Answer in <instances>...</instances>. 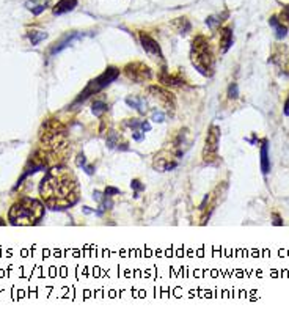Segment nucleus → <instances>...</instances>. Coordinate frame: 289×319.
<instances>
[{
  "label": "nucleus",
  "mask_w": 289,
  "mask_h": 319,
  "mask_svg": "<svg viewBox=\"0 0 289 319\" xmlns=\"http://www.w3.org/2000/svg\"><path fill=\"white\" fill-rule=\"evenodd\" d=\"M80 38H84V33H80V31H72V33H68L65 38H61L60 41L52 47L49 54H51V55H57V54H60L61 51H65L66 47H69L72 43H74L76 39H80Z\"/></svg>",
  "instance_id": "obj_9"
},
{
  "label": "nucleus",
  "mask_w": 289,
  "mask_h": 319,
  "mask_svg": "<svg viewBox=\"0 0 289 319\" xmlns=\"http://www.w3.org/2000/svg\"><path fill=\"white\" fill-rule=\"evenodd\" d=\"M223 19H225V18H220V16H209V18L206 19V24H207V27H209V29L215 30V29L222 24Z\"/></svg>",
  "instance_id": "obj_19"
},
{
  "label": "nucleus",
  "mask_w": 289,
  "mask_h": 319,
  "mask_svg": "<svg viewBox=\"0 0 289 319\" xmlns=\"http://www.w3.org/2000/svg\"><path fill=\"white\" fill-rule=\"evenodd\" d=\"M140 43L148 55H151V57H154V58H159V60H164L162 49H160L159 43L154 38H151L148 33H144V31H140Z\"/></svg>",
  "instance_id": "obj_8"
},
{
  "label": "nucleus",
  "mask_w": 289,
  "mask_h": 319,
  "mask_svg": "<svg viewBox=\"0 0 289 319\" xmlns=\"http://www.w3.org/2000/svg\"><path fill=\"white\" fill-rule=\"evenodd\" d=\"M104 194H106V195H109V197H114V195H116V194H121V190H119V189H116V187L107 186V187H106V190H104Z\"/></svg>",
  "instance_id": "obj_25"
},
{
  "label": "nucleus",
  "mask_w": 289,
  "mask_h": 319,
  "mask_svg": "<svg viewBox=\"0 0 289 319\" xmlns=\"http://www.w3.org/2000/svg\"><path fill=\"white\" fill-rule=\"evenodd\" d=\"M132 139H134L135 142H142V140L144 139V132H143V131H142V132L132 131Z\"/></svg>",
  "instance_id": "obj_26"
},
{
  "label": "nucleus",
  "mask_w": 289,
  "mask_h": 319,
  "mask_svg": "<svg viewBox=\"0 0 289 319\" xmlns=\"http://www.w3.org/2000/svg\"><path fill=\"white\" fill-rule=\"evenodd\" d=\"M272 223H274L275 227H280V225H283V220L278 214H274V220H272Z\"/></svg>",
  "instance_id": "obj_27"
},
{
  "label": "nucleus",
  "mask_w": 289,
  "mask_h": 319,
  "mask_svg": "<svg viewBox=\"0 0 289 319\" xmlns=\"http://www.w3.org/2000/svg\"><path fill=\"white\" fill-rule=\"evenodd\" d=\"M232 46V29L225 27L220 30V54H227Z\"/></svg>",
  "instance_id": "obj_10"
},
{
  "label": "nucleus",
  "mask_w": 289,
  "mask_h": 319,
  "mask_svg": "<svg viewBox=\"0 0 289 319\" xmlns=\"http://www.w3.org/2000/svg\"><path fill=\"white\" fill-rule=\"evenodd\" d=\"M44 217V204L30 197H22L16 202L8 212V220L14 227L38 225Z\"/></svg>",
  "instance_id": "obj_2"
},
{
  "label": "nucleus",
  "mask_w": 289,
  "mask_h": 319,
  "mask_svg": "<svg viewBox=\"0 0 289 319\" xmlns=\"http://www.w3.org/2000/svg\"><path fill=\"white\" fill-rule=\"evenodd\" d=\"M76 165L79 167V169H84V167L87 165V157L84 154H77L76 157Z\"/></svg>",
  "instance_id": "obj_24"
},
{
  "label": "nucleus",
  "mask_w": 289,
  "mask_h": 319,
  "mask_svg": "<svg viewBox=\"0 0 289 319\" xmlns=\"http://www.w3.org/2000/svg\"><path fill=\"white\" fill-rule=\"evenodd\" d=\"M27 36L30 39L31 46H36V44L41 43L43 39L47 38V33H46V31H43V30H38V29H30L27 31Z\"/></svg>",
  "instance_id": "obj_15"
},
{
  "label": "nucleus",
  "mask_w": 289,
  "mask_h": 319,
  "mask_svg": "<svg viewBox=\"0 0 289 319\" xmlns=\"http://www.w3.org/2000/svg\"><path fill=\"white\" fill-rule=\"evenodd\" d=\"M283 112H285V115H286V116L289 115V98H288L286 102H285V110H283Z\"/></svg>",
  "instance_id": "obj_29"
},
{
  "label": "nucleus",
  "mask_w": 289,
  "mask_h": 319,
  "mask_svg": "<svg viewBox=\"0 0 289 319\" xmlns=\"http://www.w3.org/2000/svg\"><path fill=\"white\" fill-rule=\"evenodd\" d=\"M76 6H77V0H58L57 5L52 8V13L55 16H61V14H65V13L72 11Z\"/></svg>",
  "instance_id": "obj_11"
},
{
  "label": "nucleus",
  "mask_w": 289,
  "mask_h": 319,
  "mask_svg": "<svg viewBox=\"0 0 289 319\" xmlns=\"http://www.w3.org/2000/svg\"><path fill=\"white\" fill-rule=\"evenodd\" d=\"M172 27L178 31V33H181V35H186L187 31L192 29V26H190V22H189V19L187 18H178V19H174L173 22H172Z\"/></svg>",
  "instance_id": "obj_14"
},
{
  "label": "nucleus",
  "mask_w": 289,
  "mask_h": 319,
  "mask_svg": "<svg viewBox=\"0 0 289 319\" xmlns=\"http://www.w3.org/2000/svg\"><path fill=\"white\" fill-rule=\"evenodd\" d=\"M239 96V90H237V84H231L228 88V98L230 99H236Z\"/></svg>",
  "instance_id": "obj_22"
},
{
  "label": "nucleus",
  "mask_w": 289,
  "mask_h": 319,
  "mask_svg": "<svg viewBox=\"0 0 289 319\" xmlns=\"http://www.w3.org/2000/svg\"><path fill=\"white\" fill-rule=\"evenodd\" d=\"M5 225V220H0V227H3Z\"/></svg>",
  "instance_id": "obj_30"
},
{
  "label": "nucleus",
  "mask_w": 289,
  "mask_h": 319,
  "mask_svg": "<svg viewBox=\"0 0 289 319\" xmlns=\"http://www.w3.org/2000/svg\"><path fill=\"white\" fill-rule=\"evenodd\" d=\"M82 170H84L87 174H90V176H91V174H94V167H93V165H85Z\"/></svg>",
  "instance_id": "obj_28"
},
{
  "label": "nucleus",
  "mask_w": 289,
  "mask_h": 319,
  "mask_svg": "<svg viewBox=\"0 0 289 319\" xmlns=\"http://www.w3.org/2000/svg\"><path fill=\"white\" fill-rule=\"evenodd\" d=\"M118 76H119V68H116V66H109L106 71H102L98 77H94V79H91L90 82H88V85L82 90V93H80L79 96L74 99V102L71 104V109L72 107H79L82 102H85L88 98L93 96V94L101 93L104 88H106V87H109L112 82L116 81Z\"/></svg>",
  "instance_id": "obj_4"
},
{
  "label": "nucleus",
  "mask_w": 289,
  "mask_h": 319,
  "mask_svg": "<svg viewBox=\"0 0 289 319\" xmlns=\"http://www.w3.org/2000/svg\"><path fill=\"white\" fill-rule=\"evenodd\" d=\"M261 172L264 174H267L270 172V161H269V143L267 140L262 142L261 145Z\"/></svg>",
  "instance_id": "obj_12"
},
{
  "label": "nucleus",
  "mask_w": 289,
  "mask_h": 319,
  "mask_svg": "<svg viewBox=\"0 0 289 319\" xmlns=\"http://www.w3.org/2000/svg\"><path fill=\"white\" fill-rule=\"evenodd\" d=\"M148 91L151 93V96L154 98L157 102H160L165 109L168 110H173L174 106H176V99H174V94L172 91H168L164 87H157V85H151Z\"/></svg>",
  "instance_id": "obj_7"
},
{
  "label": "nucleus",
  "mask_w": 289,
  "mask_h": 319,
  "mask_svg": "<svg viewBox=\"0 0 289 319\" xmlns=\"http://www.w3.org/2000/svg\"><path fill=\"white\" fill-rule=\"evenodd\" d=\"M39 195L51 209H68L79 202V182L66 167H54L39 186Z\"/></svg>",
  "instance_id": "obj_1"
},
{
  "label": "nucleus",
  "mask_w": 289,
  "mask_h": 319,
  "mask_svg": "<svg viewBox=\"0 0 289 319\" xmlns=\"http://www.w3.org/2000/svg\"><path fill=\"white\" fill-rule=\"evenodd\" d=\"M286 69H288V71H286V74L289 76V63H288V68H286Z\"/></svg>",
  "instance_id": "obj_31"
},
{
  "label": "nucleus",
  "mask_w": 289,
  "mask_h": 319,
  "mask_svg": "<svg viewBox=\"0 0 289 319\" xmlns=\"http://www.w3.org/2000/svg\"><path fill=\"white\" fill-rule=\"evenodd\" d=\"M269 24L275 29V36H277L278 39H283V38L288 35V27L283 26L282 21H280L277 16H272V18L269 19Z\"/></svg>",
  "instance_id": "obj_13"
},
{
  "label": "nucleus",
  "mask_w": 289,
  "mask_h": 319,
  "mask_svg": "<svg viewBox=\"0 0 289 319\" xmlns=\"http://www.w3.org/2000/svg\"><path fill=\"white\" fill-rule=\"evenodd\" d=\"M131 187L134 189V192H135V195H139L142 190H144V186L140 182V179H132V182H131Z\"/></svg>",
  "instance_id": "obj_21"
},
{
  "label": "nucleus",
  "mask_w": 289,
  "mask_h": 319,
  "mask_svg": "<svg viewBox=\"0 0 289 319\" xmlns=\"http://www.w3.org/2000/svg\"><path fill=\"white\" fill-rule=\"evenodd\" d=\"M219 142H220V127L211 126L206 135V143L203 149V159L206 164H212L217 159L219 153Z\"/></svg>",
  "instance_id": "obj_5"
},
{
  "label": "nucleus",
  "mask_w": 289,
  "mask_h": 319,
  "mask_svg": "<svg viewBox=\"0 0 289 319\" xmlns=\"http://www.w3.org/2000/svg\"><path fill=\"white\" fill-rule=\"evenodd\" d=\"M126 104L129 106L131 109H135L142 115L144 114V112H146V109L143 107V99L140 96H127L126 98Z\"/></svg>",
  "instance_id": "obj_16"
},
{
  "label": "nucleus",
  "mask_w": 289,
  "mask_h": 319,
  "mask_svg": "<svg viewBox=\"0 0 289 319\" xmlns=\"http://www.w3.org/2000/svg\"><path fill=\"white\" fill-rule=\"evenodd\" d=\"M107 110H109V106L102 101H94L93 106H91V112H93L94 116H102Z\"/></svg>",
  "instance_id": "obj_17"
},
{
  "label": "nucleus",
  "mask_w": 289,
  "mask_h": 319,
  "mask_svg": "<svg viewBox=\"0 0 289 319\" xmlns=\"http://www.w3.org/2000/svg\"><path fill=\"white\" fill-rule=\"evenodd\" d=\"M280 21L288 22V27H289V5H283V11H282V18H280Z\"/></svg>",
  "instance_id": "obj_23"
},
{
  "label": "nucleus",
  "mask_w": 289,
  "mask_h": 319,
  "mask_svg": "<svg viewBox=\"0 0 289 319\" xmlns=\"http://www.w3.org/2000/svg\"><path fill=\"white\" fill-rule=\"evenodd\" d=\"M190 61L198 73L211 77L214 73V52L209 39L204 35H198L192 39L190 46Z\"/></svg>",
  "instance_id": "obj_3"
},
{
  "label": "nucleus",
  "mask_w": 289,
  "mask_h": 319,
  "mask_svg": "<svg viewBox=\"0 0 289 319\" xmlns=\"http://www.w3.org/2000/svg\"><path fill=\"white\" fill-rule=\"evenodd\" d=\"M151 119L152 121H156V123H164L165 121V115H164V112H160V110H154L151 114Z\"/></svg>",
  "instance_id": "obj_20"
},
{
  "label": "nucleus",
  "mask_w": 289,
  "mask_h": 319,
  "mask_svg": "<svg viewBox=\"0 0 289 319\" xmlns=\"http://www.w3.org/2000/svg\"><path fill=\"white\" fill-rule=\"evenodd\" d=\"M124 74L132 82H146V81H151V77H152L151 68L148 65H144L143 61H134V63H129V65H126Z\"/></svg>",
  "instance_id": "obj_6"
},
{
  "label": "nucleus",
  "mask_w": 289,
  "mask_h": 319,
  "mask_svg": "<svg viewBox=\"0 0 289 319\" xmlns=\"http://www.w3.org/2000/svg\"><path fill=\"white\" fill-rule=\"evenodd\" d=\"M119 134L116 132V131H110L109 134H107V146L109 148H118V145H119Z\"/></svg>",
  "instance_id": "obj_18"
}]
</instances>
